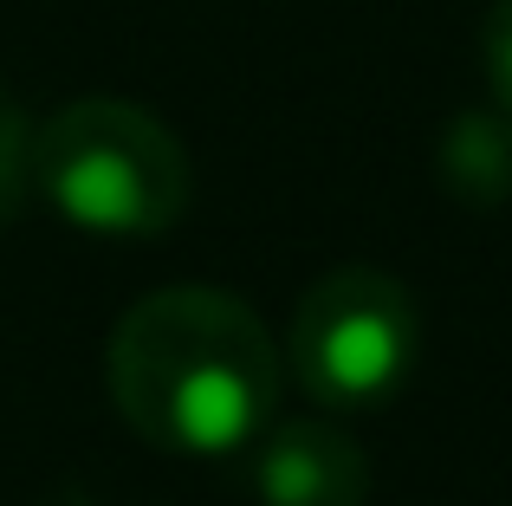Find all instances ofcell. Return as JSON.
Returning <instances> with one entry per match:
<instances>
[{"label":"cell","instance_id":"4","mask_svg":"<svg viewBox=\"0 0 512 506\" xmlns=\"http://www.w3.org/2000/svg\"><path fill=\"white\" fill-rule=\"evenodd\" d=\"M253 494L260 506H363L370 461L331 422H286L253 455Z\"/></svg>","mask_w":512,"mask_h":506},{"label":"cell","instance_id":"6","mask_svg":"<svg viewBox=\"0 0 512 506\" xmlns=\"http://www.w3.org/2000/svg\"><path fill=\"white\" fill-rule=\"evenodd\" d=\"M33 182V137H26L20 111L7 104V91H0V215H13L20 208V189Z\"/></svg>","mask_w":512,"mask_h":506},{"label":"cell","instance_id":"1","mask_svg":"<svg viewBox=\"0 0 512 506\" xmlns=\"http://www.w3.org/2000/svg\"><path fill=\"white\" fill-rule=\"evenodd\" d=\"M117 416L163 455H234L273 422L279 344L247 299L221 286H163L137 299L104 351Z\"/></svg>","mask_w":512,"mask_h":506},{"label":"cell","instance_id":"2","mask_svg":"<svg viewBox=\"0 0 512 506\" xmlns=\"http://www.w3.org/2000/svg\"><path fill=\"white\" fill-rule=\"evenodd\" d=\"M33 189L104 241L169 234L188 208V150L163 117L124 98H78L33 137Z\"/></svg>","mask_w":512,"mask_h":506},{"label":"cell","instance_id":"5","mask_svg":"<svg viewBox=\"0 0 512 506\" xmlns=\"http://www.w3.org/2000/svg\"><path fill=\"white\" fill-rule=\"evenodd\" d=\"M441 182H448L461 202H506L512 195V117H454L448 137H441Z\"/></svg>","mask_w":512,"mask_h":506},{"label":"cell","instance_id":"7","mask_svg":"<svg viewBox=\"0 0 512 506\" xmlns=\"http://www.w3.org/2000/svg\"><path fill=\"white\" fill-rule=\"evenodd\" d=\"M480 59H487V85L493 104L512 117V0H493L487 13V39H480Z\"/></svg>","mask_w":512,"mask_h":506},{"label":"cell","instance_id":"3","mask_svg":"<svg viewBox=\"0 0 512 506\" xmlns=\"http://www.w3.org/2000/svg\"><path fill=\"white\" fill-rule=\"evenodd\" d=\"M422 318L396 273L383 266H338L305 286L286 331V370L305 396L331 409H376L409 383Z\"/></svg>","mask_w":512,"mask_h":506}]
</instances>
